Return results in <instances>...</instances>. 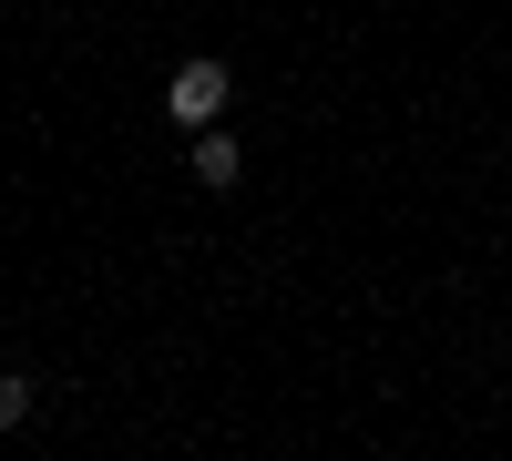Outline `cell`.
<instances>
[{"label":"cell","instance_id":"cell-3","mask_svg":"<svg viewBox=\"0 0 512 461\" xmlns=\"http://www.w3.org/2000/svg\"><path fill=\"white\" fill-rule=\"evenodd\" d=\"M31 421V380H21V369H0V431H21Z\"/></svg>","mask_w":512,"mask_h":461},{"label":"cell","instance_id":"cell-1","mask_svg":"<svg viewBox=\"0 0 512 461\" xmlns=\"http://www.w3.org/2000/svg\"><path fill=\"white\" fill-rule=\"evenodd\" d=\"M164 113H175L185 134H205V123L226 113V62H185L175 82H164Z\"/></svg>","mask_w":512,"mask_h":461},{"label":"cell","instance_id":"cell-2","mask_svg":"<svg viewBox=\"0 0 512 461\" xmlns=\"http://www.w3.org/2000/svg\"><path fill=\"white\" fill-rule=\"evenodd\" d=\"M195 185H236V144L216 134V123L195 134Z\"/></svg>","mask_w":512,"mask_h":461}]
</instances>
